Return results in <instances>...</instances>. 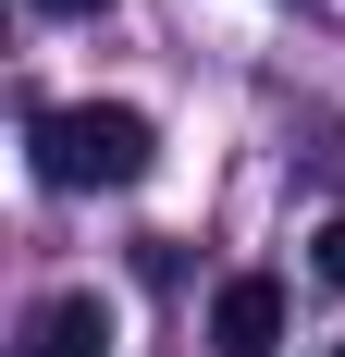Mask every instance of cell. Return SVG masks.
<instances>
[{
    "label": "cell",
    "mask_w": 345,
    "mask_h": 357,
    "mask_svg": "<svg viewBox=\"0 0 345 357\" xmlns=\"http://www.w3.org/2000/svg\"><path fill=\"white\" fill-rule=\"evenodd\" d=\"M148 160H161V136H148V111L124 99H62V111H37V173L50 185H148Z\"/></svg>",
    "instance_id": "6da1fadb"
},
{
    "label": "cell",
    "mask_w": 345,
    "mask_h": 357,
    "mask_svg": "<svg viewBox=\"0 0 345 357\" xmlns=\"http://www.w3.org/2000/svg\"><path fill=\"white\" fill-rule=\"evenodd\" d=\"M272 345H284V284L272 271H235L210 296V357H272Z\"/></svg>",
    "instance_id": "7a4b0ae2"
},
{
    "label": "cell",
    "mask_w": 345,
    "mask_h": 357,
    "mask_svg": "<svg viewBox=\"0 0 345 357\" xmlns=\"http://www.w3.org/2000/svg\"><path fill=\"white\" fill-rule=\"evenodd\" d=\"M111 333H124V321H111V296H99V284H62L50 308H37L25 357H111Z\"/></svg>",
    "instance_id": "3957f363"
},
{
    "label": "cell",
    "mask_w": 345,
    "mask_h": 357,
    "mask_svg": "<svg viewBox=\"0 0 345 357\" xmlns=\"http://www.w3.org/2000/svg\"><path fill=\"white\" fill-rule=\"evenodd\" d=\"M309 284H333V296H345V210L309 234Z\"/></svg>",
    "instance_id": "277c9868"
},
{
    "label": "cell",
    "mask_w": 345,
    "mask_h": 357,
    "mask_svg": "<svg viewBox=\"0 0 345 357\" xmlns=\"http://www.w3.org/2000/svg\"><path fill=\"white\" fill-rule=\"evenodd\" d=\"M37 13H99V0H37Z\"/></svg>",
    "instance_id": "5b68a950"
},
{
    "label": "cell",
    "mask_w": 345,
    "mask_h": 357,
    "mask_svg": "<svg viewBox=\"0 0 345 357\" xmlns=\"http://www.w3.org/2000/svg\"><path fill=\"white\" fill-rule=\"evenodd\" d=\"M333 357H345V345H333Z\"/></svg>",
    "instance_id": "8992f818"
}]
</instances>
